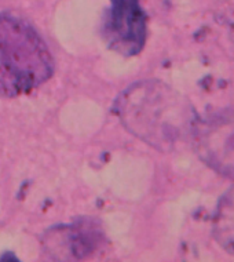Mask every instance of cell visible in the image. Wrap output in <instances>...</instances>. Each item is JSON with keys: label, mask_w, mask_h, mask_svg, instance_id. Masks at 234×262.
Returning a JSON list of instances; mask_svg holds the SVG:
<instances>
[{"label": "cell", "mask_w": 234, "mask_h": 262, "mask_svg": "<svg viewBox=\"0 0 234 262\" xmlns=\"http://www.w3.org/2000/svg\"><path fill=\"white\" fill-rule=\"evenodd\" d=\"M190 137L200 159L223 176H234V111L194 120Z\"/></svg>", "instance_id": "3957f363"}, {"label": "cell", "mask_w": 234, "mask_h": 262, "mask_svg": "<svg viewBox=\"0 0 234 262\" xmlns=\"http://www.w3.org/2000/svg\"><path fill=\"white\" fill-rule=\"evenodd\" d=\"M49 47L22 19L0 13V97L28 94L54 75Z\"/></svg>", "instance_id": "7a4b0ae2"}, {"label": "cell", "mask_w": 234, "mask_h": 262, "mask_svg": "<svg viewBox=\"0 0 234 262\" xmlns=\"http://www.w3.org/2000/svg\"><path fill=\"white\" fill-rule=\"evenodd\" d=\"M212 232L222 249L234 255V186L222 196L218 203Z\"/></svg>", "instance_id": "8992f818"}, {"label": "cell", "mask_w": 234, "mask_h": 262, "mask_svg": "<svg viewBox=\"0 0 234 262\" xmlns=\"http://www.w3.org/2000/svg\"><path fill=\"white\" fill-rule=\"evenodd\" d=\"M116 113L134 136L161 150L171 149L183 137H190L194 123L183 97L156 80L139 81L122 93Z\"/></svg>", "instance_id": "6da1fadb"}, {"label": "cell", "mask_w": 234, "mask_h": 262, "mask_svg": "<svg viewBox=\"0 0 234 262\" xmlns=\"http://www.w3.org/2000/svg\"><path fill=\"white\" fill-rule=\"evenodd\" d=\"M105 37L110 49L124 57L139 54L146 43V17L139 0H112Z\"/></svg>", "instance_id": "277c9868"}, {"label": "cell", "mask_w": 234, "mask_h": 262, "mask_svg": "<svg viewBox=\"0 0 234 262\" xmlns=\"http://www.w3.org/2000/svg\"><path fill=\"white\" fill-rule=\"evenodd\" d=\"M53 237L59 239L57 243L63 259H81L94 253L101 243V232L90 222H80L55 229Z\"/></svg>", "instance_id": "5b68a950"}]
</instances>
